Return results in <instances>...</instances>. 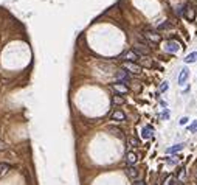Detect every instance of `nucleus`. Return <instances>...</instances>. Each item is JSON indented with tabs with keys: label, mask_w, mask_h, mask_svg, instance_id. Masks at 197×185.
Wrapping results in <instances>:
<instances>
[{
	"label": "nucleus",
	"mask_w": 197,
	"mask_h": 185,
	"mask_svg": "<svg viewBox=\"0 0 197 185\" xmlns=\"http://www.w3.org/2000/svg\"><path fill=\"white\" fill-rule=\"evenodd\" d=\"M168 53H177L178 50H180V44H178L177 41H168L165 44V47H163Z\"/></svg>",
	"instance_id": "f257e3e1"
},
{
	"label": "nucleus",
	"mask_w": 197,
	"mask_h": 185,
	"mask_svg": "<svg viewBox=\"0 0 197 185\" xmlns=\"http://www.w3.org/2000/svg\"><path fill=\"white\" fill-rule=\"evenodd\" d=\"M123 67L126 69L127 72H132V73H140V72H141V67L137 66L135 62H124Z\"/></svg>",
	"instance_id": "f03ea898"
},
{
	"label": "nucleus",
	"mask_w": 197,
	"mask_h": 185,
	"mask_svg": "<svg viewBox=\"0 0 197 185\" xmlns=\"http://www.w3.org/2000/svg\"><path fill=\"white\" fill-rule=\"evenodd\" d=\"M123 58L126 59V62H135L140 56H138V54L133 51V50H129V51H126V53L123 54Z\"/></svg>",
	"instance_id": "7ed1b4c3"
},
{
	"label": "nucleus",
	"mask_w": 197,
	"mask_h": 185,
	"mask_svg": "<svg viewBox=\"0 0 197 185\" xmlns=\"http://www.w3.org/2000/svg\"><path fill=\"white\" fill-rule=\"evenodd\" d=\"M116 79H118L120 81V84H127V82H129V75H127V72H118V73H116Z\"/></svg>",
	"instance_id": "20e7f679"
},
{
	"label": "nucleus",
	"mask_w": 197,
	"mask_h": 185,
	"mask_svg": "<svg viewBox=\"0 0 197 185\" xmlns=\"http://www.w3.org/2000/svg\"><path fill=\"white\" fill-rule=\"evenodd\" d=\"M188 76H190V72H188V69H182L180 70V75H178V84L180 86H183L185 82H186V79H188Z\"/></svg>",
	"instance_id": "39448f33"
},
{
	"label": "nucleus",
	"mask_w": 197,
	"mask_h": 185,
	"mask_svg": "<svg viewBox=\"0 0 197 185\" xmlns=\"http://www.w3.org/2000/svg\"><path fill=\"white\" fill-rule=\"evenodd\" d=\"M145 36H146V39H149L151 42H154V44H158V42H160V36L155 34V33H152V31H146Z\"/></svg>",
	"instance_id": "423d86ee"
},
{
	"label": "nucleus",
	"mask_w": 197,
	"mask_h": 185,
	"mask_svg": "<svg viewBox=\"0 0 197 185\" xmlns=\"http://www.w3.org/2000/svg\"><path fill=\"white\" fill-rule=\"evenodd\" d=\"M126 162H127L129 166H133V165H135V162H137V154H135V153H127Z\"/></svg>",
	"instance_id": "0eeeda50"
},
{
	"label": "nucleus",
	"mask_w": 197,
	"mask_h": 185,
	"mask_svg": "<svg viewBox=\"0 0 197 185\" xmlns=\"http://www.w3.org/2000/svg\"><path fill=\"white\" fill-rule=\"evenodd\" d=\"M141 135H143V138H151L152 135H154V129H152L151 126H146V128H143V131H141Z\"/></svg>",
	"instance_id": "6e6552de"
},
{
	"label": "nucleus",
	"mask_w": 197,
	"mask_h": 185,
	"mask_svg": "<svg viewBox=\"0 0 197 185\" xmlns=\"http://www.w3.org/2000/svg\"><path fill=\"white\" fill-rule=\"evenodd\" d=\"M112 118L116 120V122H123V120L126 118V115H124L123 110H115V112L112 114Z\"/></svg>",
	"instance_id": "1a4fd4ad"
},
{
	"label": "nucleus",
	"mask_w": 197,
	"mask_h": 185,
	"mask_svg": "<svg viewBox=\"0 0 197 185\" xmlns=\"http://www.w3.org/2000/svg\"><path fill=\"white\" fill-rule=\"evenodd\" d=\"M185 62L186 64H193V62H197V51H193V53H190L188 56L185 58Z\"/></svg>",
	"instance_id": "9d476101"
},
{
	"label": "nucleus",
	"mask_w": 197,
	"mask_h": 185,
	"mask_svg": "<svg viewBox=\"0 0 197 185\" xmlns=\"http://www.w3.org/2000/svg\"><path fill=\"white\" fill-rule=\"evenodd\" d=\"M185 148V143H178V145H174L172 148H169L168 150V154H171V153H178V151H182Z\"/></svg>",
	"instance_id": "9b49d317"
},
{
	"label": "nucleus",
	"mask_w": 197,
	"mask_h": 185,
	"mask_svg": "<svg viewBox=\"0 0 197 185\" xmlns=\"http://www.w3.org/2000/svg\"><path fill=\"white\" fill-rule=\"evenodd\" d=\"M127 176H129L130 179H137V176H138L137 168H133V166H129V170H127Z\"/></svg>",
	"instance_id": "f8f14e48"
},
{
	"label": "nucleus",
	"mask_w": 197,
	"mask_h": 185,
	"mask_svg": "<svg viewBox=\"0 0 197 185\" xmlns=\"http://www.w3.org/2000/svg\"><path fill=\"white\" fill-rule=\"evenodd\" d=\"M113 89H115L116 92H120V94H126V92H127V87L123 86V84H120V82H116V84L113 86Z\"/></svg>",
	"instance_id": "ddd939ff"
},
{
	"label": "nucleus",
	"mask_w": 197,
	"mask_h": 185,
	"mask_svg": "<svg viewBox=\"0 0 197 185\" xmlns=\"http://www.w3.org/2000/svg\"><path fill=\"white\" fill-rule=\"evenodd\" d=\"M6 171H10V165L8 163H0V174H5Z\"/></svg>",
	"instance_id": "4468645a"
},
{
	"label": "nucleus",
	"mask_w": 197,
	"mask_h": 185,
	"mask_svg": "<svg viewBox=\"0 0 197 185\" xmlns=\"http://www.w3.org/2000/svg\"><path fill=\"white\" fill-rule=\"evenodd\" d=\"M113 103H115V104H123L124 100H123L120 95H115V97H113Z\"/></svg>",
	"instance_id": "2eb2a0df"
},
{
	"label": "nucleus",
	"mask_w": 197,
	"mask_h": 185,
	"mask_svg": "<svg viewBox=\"0 0 197 185\" xmlns=\"http://www.w3.org/2000/svg\"><path fill=\"white\" fill-rule=\"evenodd\" d=\"M190 132H197V120L193 122V125L190 126Z\"/></svg>",
	"instance_id": "dca6fc26"
},
{
	"label": "nucleus",
	"mask_w": 197,
	"mask_h": 185,
	"mask_svg": "<svg viewBox=\"0 0 197 185\" xmlns=\"http://www.w3.org/2000/svg\"><path fill=\"white\" fill-rule=\"evenodd\" d=\"M168 87H169V86H168V81H163V82H162V86H160V90H162V92H166Z\"/></svg>",
	"instance_id": "f3484780"
},
{
	"label": "nucleus",
	"mask_w": 197,
	"mask_h": 185,
	"mask_svg": "<svg viewBox=\"0 0 197 185\" xmlns=\"http://www.w3.org/2000/svg\"><path fill=\"white\" fill-rule=\"evenodd\" d=\"M158 28H160V30H165V28L168 30V28H171V25H169L168 22H165V23H162V25H160V26H158Z\"/></svg>",
	"instance_id": "a211bd4d"
},
{
	"label": "nucleus",
	"mask_w": 197,
	"mask_h": 185,
	"mask_svg": "<svg viewBox=\"0 0 197 185\" xmlns=\"http://www.w3.org/2000/svg\"><path fill=\"white\" fill-rule=\"evenodd\" d=\"M109 129H110V131H112V132H115L116 135H121V131H120V129H118V128H109Z\"/></svg>",
	"instance_id": "6ab92c4d"
},
{
	"label": "nucleus",
	"mask_w": 197,
	"mask_h": 185,
	"mask_svg": "<svg viewBox=\"0 0 197 185\" xmlns=\"http://www.w3.org/2000/svg\"><path fill=\"white\" fill-rule=\"evenodd\" d=\"M6 148H8V145H6L5 142H2V140H0V151H5Z\"/></svg>",
	"instance_id": "aec40b11"
},
{
	"label": "nucleus",
	"mask_w": 197,
	"mask_h": 185,
	"mask_svg": "<svg viewBox=\"0 0 197 185\" xmlns=\"http://www.w3.org/2000/svg\"><path fill=\"white\" fill-rule=\"evenodd\" d=\"M129 142H130V145H133V146H137V145H138V142L135 140V138H130Z\"/></svg>",
	"instance_id": "412c9836"
},
{
	"label": "nucleus",
	"mask_w": 197,
	"mask_h": 185,
	"mask_svg": "<svg viewBox=\"0 0 197 185\" xmlns=\"http://www.w3.org/2000/svg\"><path fill=\"white\" fill-rule=\"evenodd\" d=\"M186 123H188V118H186V117H183V118L180 120V125H186Z\"/></svg>",
	"instance_id": "4be33fe9"
},
{
	"label": "nucleus",
	"mask_w": 197,
	"mask_h": 185,
	"mask_svg": "<svg viewBox=\"0 0 197 185\" xmlns=\"http://www.w3.org/2000/svg\"><path fill=\"white\" fill-rule=\"evenodd\" d=\"M163 117H165V118H168V117H169V112H168V110H166V112H163Z\"/></svg>",
	"instance_id": "5701e85b"
},
{
	"label": "nucleus",
	"mask_w": 197,
	"mask_h": 185,
	"mask_svg": "<svg viewBox=\"0 0 197 185\" xmlns=\"http://www.w3.org/2000/svg\"><path fill=\"white\" fill-rule=\"evenodd\" d=\"M175 185H183L182 182H178V180H175Z\"/></svg>",
	"instance_id": "b1692460"
},
{
	"label": "nucleus",
	"mask_w": 197,
	"mask_h": 185,
	"mask_svg": "<svg viewBox=\"0 0 197 185\" xmlns=\"http://www.w3.org/2000/svg\"><path fill=\"white\" fill-rule=\"evenodd\" d=\"M135 185H145V183H143V182H137Z\"/></svg>",
	"instance_id": "393cba45"
}]
</instances>
